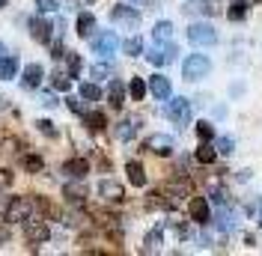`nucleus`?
Segmentation results:
<instances>
[{"mask_svg": "<svg viewBox=\"0 0 262 256\" xmlns=\"http://www.w3.org/2000/svg\"><path fill=\"white\" fill-rule=\"evenodd\" d=\"M36 6H39V12H57V9H60V3H57V0H39Z\"/></svg>", "mask_w": 262, "mask_h": 256, "instance_id": "ea45409f", "label": "nucleus"}, {"mask_svg": "<svg viewBox=\"0 0 262 256\" xmlns=\"http://www.w3.org/2000/svg\"><path fill=\"white\" fill-rule=\"evenodd\" d=\"M161 197H164V206L167 208H176V206H182V200L188 197V188H185V185H173V188H167Z\"/></svg>", "mask_w": 262, "mask_h": 256, "instance_id": "f3484780", "label": "nucleus"}, {"mask_svg": "<svg viewBox=\"0 0 262 256\" xmlns=\"http://www.w3.org/2000/svg\"><path fill=\"white\" fill-rule=\"evenodd\" d=\"M188 211H191V221L194 224H209L212 221V208H209V200L206 197H191Z\"/></svg>", "mask_w": 262, "mask_h": 256, "instance_id": "1a4fd4ad", "label": "nucleus"}, {"mask_svg": "<svg viewBox=\"0 0 262 256\" xmlns=\"http://www.w3.org/2000/svg\"><path fill=\"white\" fill-rule=\"evenodd\" d=\"M30 36L36 39V42H42V45L51 42V21L42 18V12H39L36 18H30Z\"/></svg>", "mask_w": 262, "mask_h": 256, "instance_id": "9b49d317", "label": "nucleus"}, {"mask_svg": "<svg viewBox=\"0 0 262 256\" xmlns=\"http://www.w3.org/2000/svg\"><path fill=\"white\" fill-rule=\"evenodd\" d=\"M259 3H262V0H259Z\"/></svg>", "mask_w": 262, "mask_h": 256, "instance_id": "8fccbe9b", "label": "nucleus"}, {"mask_svg": "<svg viewBox=\"0 0 262 256\" xmlns=\"http://www.w3.org/2000/svg\"><path fill=\"white\" fill-rule=\"evenodd\" d=\"M152 39H155L158 45H161V42H170V39H173V24H170V21H158L155 30H152Z\"/></svg>", "mask_w": 262, "mask_h": 256, "instance_id": "b1692460", "label": "nucleus"}, {"mask_svg": "<svg viewBox=\"0 0 262 256\" xmlns=\"http://www.w3.org/2000/svg\"><path fill=\"white\" fill-rule=\"evenodd\" d=\"M122 51L128 54V57H137V54H143V42H140V36H131L122 42Z\"/></svg>", "mask_w": 262, "mask_h": 256, "instance_id": "7c9ffc66", "label": "nucleus"}, {"mask_svg": "<svg viewBox=\"0 0 262 256\" xmlns=\"http://www.w3.org/2000/svg\"><path fill=\"white\" fill-rule=\"evenodd\" d=\"M6 3H9V0H0V6H6Z\"/></svg>", "mask_w": 262, "mask_h": 256, "instance_id": "de8ad7c7", "label": "nucleus"}, {"mask_svg": "<svg viewBox=\"0 0 262 256\" xmlns=\"http://www.w3.org/2000/svg\"><path fill=\"white\" fill-rule=\"evenodd\" d=\"M167 116L176 125H188L191 122V101L188 98H170L167 101Z\"/></svg>", "mask_w": 262, "mask_h": 256, "instance_id": "0eeeda50", "label": "nucleus"}, {"mask_svg": "<svg viewBox=\"0 0 262 256\" xmlns=\"http://www.w3.org/2000/svg\"><path fill=\"white\" fill-rule=\"evenodd\" d=\"M111 21H114L116 27H122V30H137L140 12L134 6H128V3H116L114 9H111Z\"/></svg>", "mask_w": 262, "mask_h": 256, "instance_id": "7ed1b4c3", "label": "nucleus"}, {"mask_svg": "<svg viewBox=\"0 0 262 256\" xmlns=\"http://www.w3.org/2000/svg\"><path fill=\"white\" fill-rule=\"evenodd\" d=\"M182 9H185L188 15H212L214 12V6L209 3V0H188Z\"/></svg>", "mask_w": 262, "mask_h": 256, "instance_id": "412c9836", "label": "nucleus"}, {"mask_svg": "<svg viewBox=\"0 0 262 256\" xmlns=\"http://www.w3.org/2000/svg\"><path fill=\"white\" fill-rule=\"evenodd\" d=\"M128 96L134 98V101H140V98L146 96V80H143V78H131V83H128Z\"/></svg>", "mask_w": 262, "mask_h": 256, "instance_id": "c85d7f7f", "label": "nucleus"}, {"mask_svg": "<svg viewBox=\"0 0 262 256\" xmlns=\"http://www.w3.org/2000/svg\"><path fill=\"white\" fill-rule=\"evenodd\" d=\"M96 191H98V197H101L104 203H122V200H125L122 185H119V182H114V179H101Z\"/></svg>", "mask_w": 262, "mask_h": 256, "instance_id": "6e6552de", "label": "nucleus"}, {"mask_svg": "<svg viewBox=\"0 0 262 256\" xmlns=\"http://www.w3.org/2000/svg\"><path fill=\"white\" fill-rule=\"evenodd\" d=\"M9 239H12V232H9V224H0V247H3V244H9Z\"/></svg>", "mask_w": 262, "mask_h": 256, "instance_id": "79ce46f5", "label": "nucleus"}, {"mask_svg": "<svg viewBox=\"0 0 262 256\" xmlns=\"http://www.w3.org/2000/svg\"><path fill=\"white\" fill-rule=\"evenodd\" d=\"M15 75H18V57L3 54L0 57V80H12Z\"/></svg>", "mask_w": 262, "mask_h": 256, "instance_id": "aec40b11", "label": "nucleus"}, {"mask_svg": "<svg viewBox=\"0 0 262 256\" xmlns=\"http://www.w3.org/2000/svg\"><path fill=\"white\" fill-rule=\"evenodd\" d=\"M63 197L69 200V203H75V206H81L83 197H86V191H83V185H66Z\"/></svg>", "mask_w": 262, "mask_h": 256, "instance_id": "bb28decb", "label": "nucleus"}, {"mask_svg": "<svg viewBox=\"0 0 262 256\" xmlns=\"http://www.w3.org/2000/svg\"><path fill=\"white\" fill-rule=\"evenodd\" d=\"M245 15H247V3H245V0H232V3H229V9H227V18H229V21H242Z\"/></svg>", "mask_w": 262, "mask_h": 256, "instance_id": "cd10ccee", "label": "nucleus"}, {"mask_svg": "<svg viewBox=\"0 0 262 256\" xmlns=\"http://www.w3.org/2000/svg\"><path fill=\"white\" fill-rule=\"evenodd\" d=\"M39 101H42L45 108H54V104H57V96H54V93H42V96H39Z\"/></svg>", "mask_w": 262, "mask_h": 256, "instance_id": "c03bdc74", "label": "nucleus"}, {"mask_svg": "<svg viewBox=\"0 0 262 256\" xmlns=\"http://www.w3.org/2000/svg\"><path fill=\"white\" fill-rule=\"evenodd\" d=\"M149 93L155 98H161V101H167L170 98V80L164 78V75H152L149 78Z\"/></svg>", "mask_w": 262, "mask_h": 256, "instance_id": "4468645a", "label": "nucleus"}, {"mask_svg": "<svg viewBox=\"0 0 262 256\" xmlns=\"http://www.w3.org/2000/svg\"><path fill=\"white\" fill-rule=\"evenodd\" d=\"M90 3H93V0H90Z\"/></svg>", "mask_w": 262, "mask_h": 256, "instance_id": "09e8293b", "label": "nucleus"}, {"mask_svg": "<svg viewBox=\"0 0 262 256\" xmlns=\"http://www.w3.org/2000/svg\"><path fill=\"white\" fill-rule=\"evenodd\" d=\"M12 182H15V173L9 167H0V188H12Z\"/></svg>", "mask_w": 262, "mask_h": 256, "instance_id": "c9c22d12", "label": "nucleus"}, {"mask_svg": "<svg viewBox=\"0 0 262 256\" xmlns=\"http://www.w3.org/2000/svg\"><path fill=\"white\" fill-rule=\"evenodd\" d=\"M137 128H140V119H137V116H128V119H122V122L116 125V137H119V140H131V137L137 134Z\"/></svg>", "mask_w": 262, "mask_h": 256, "instance_id": "6ab92c4d", "label": "nucleus"}, {"mask_svg": "<svg viewBox=\"0 0 262 256\" xmlns=\"http://www.w3.org/2000/svg\"><path fill=\"white\" fill-rule=\"evenodd\" d=\"M119 36H116L114 30H104L98 33V36H93V51H96L98 57H114L116 51H119Z\"/></svg>", "mask_w": 262, "mask_h": 256, "instance_id": "39448f33", "label": "nucleus"}, {"mask_svg": "<svg viewBox=\"0 0 262 256\" xmlns=\"http://www.w3.org/2000/svg\"><path fill=\"white\" fill-rule=\"evenodd\" d=\"M188 39H191V45H214L217 42V30L212 24H206V21H194L188 27Z\"/></svg>", "mask_w": 262, "mask_h": 256, "instance_id": "20e7f679", "label": "nucleus"}, {"mask_svg": "<svg viewBox=\"0 0 262 256\" xmlns=\"http://www.w3.org/2000/svg\"><path fill=\"white\" fill-rule=\"evenodd\" d=\"M83 119H86V125L93 128V131H101V128L107 125V122H104V113H98V111H93V113H83Z\"/></svg>", "mask_w": 262, "mask_h": 256, "instance_id": "473e14b6", "label": "nucleus"}, {"mask_svg": "<svg viewBox=\"0 0 262 256\" xmlns=\"http://www.w3.org/2000/svg\"><path fill=\"white\" fill-rule=\"evenodd\" d=\"M125 173H128V182L134 188H143V185H146V170H143L140 161H128V164H125Z\"/></svg>", "mask_w": 262, "mask_h": 256, "instance_id": "dca6fc26", "label": "nucleus"}, {"mask_svg": "<svg viewBox=\"0 0 262 256\" xmlns=\"http://www.w3.org/2000/svg\"><path fill=\"white\" fill-rule=\"evenodd\" d=\"M196 137H200V140H212L214 137L212 122H196Z\"/></svg>", "mask_w": 262, "mask_h": 256, "instance_id": "72a5a7b5", "label": "nucleus"}, {"mask_svg": "<svg viewBox=\"0 0 262 256\" xmlns=\"http://www.w3.org/2000/svg\"><path fill=\"white\" fill-rule=\"evenodd\" d=\"M214 158H217V149L209 146V140H203V146L196 149V161L200 164H214Z\"/></svg>", "mask_w": 262, "mask_h": 256, "instance_id": "a878e982", "label": "nucleus"}, {"mask_svg": "<svg viewBox=\"0 0 262 256\" xmlns=\"http://www.w3.org/2000/svg\"><path fill=\"white\" fill-rule=\"evenodd\" d=\"M3 54H6V45H3V39H0V57H3Z\"/></svg>", "mask_w": 262, "mask_h": 256, "instance_id": "a18cd8bd", "label": "nucleus"}, {"mask_svg": "<svg viewBox=\"0 0 262 256\" xmlns=\"http://www.w3.org/2000/svg\"><path fill=\"white\" fill-rule=\"evenodd\" d=\"M232 137H217V146H214V149H217V152H221V155H232Z\"/></svg>", "mask_w": 262, "mask_h": 256, "instance_id": "4c0bfd02", "label": "nucleus"}, {"mask_svg": "<svg viewBox=\"0 0 262 256\" xmlns=\"http://www.w3.org/2000/svg\"><path fill=\"white\" fill-rule=\"evenodd\" d=\"M69 75H72V78L81 75V57H78V54H69Z\"/></svg>", "mask_w": 262, "mask_h": 256, "instance_id": "58836bf2", "label": "nucleus"}, {"mask_svg": "<svg viewBox=\"0 0 262 256\" xmlns=\"http://www.w3.org/2000/svg\"><path fill=\"white\" fill-rule=\"evenodd\" d=\"M93 30H96V18L90 15V12H81V15H78V36L90 39V33Z\"/></svg>", "mask_w": 262, "mask_h": 256, "instance_id": "393cba45", "label": "nucleus"}, {"mask_svg": "<svg viewBox=\"0 0 262 256\" xmlns=\"http://www.w3.org/2000/svg\"><path fill=\"white\" fill-rule=\"evenodd\" d=\"M164 244V229L161 226H155V229H149L146 239H143V253H158Z\"/></svg>", "mask_w": 262, "mask_h": 256, "instance_id": "2eb2a0df", "label": "nucleus"}, {"mask_svg": "<svg viewBox=\"0 0 262 256\" xmlns=\"http://www.w3.org/2000/svg\"><path fill=\"white\" fill-rule=\"evenodd\" d=\"M66 104H69L75 113H81V116L86 113V111H83V104H81V98H66Z\"/></svg>", "mask_w": 262, "mask_h": 256, "instance_id": "37998d69", "label": "nucleus"}, {"mask_svg": "<svg viewBox=\"0 0 262 256\" xmlns=\"http://www.w3.org/2000/svg\"><path fill=\"white\" fill-rule=\"evenodd\" d=\"M24 236L33 241V244H45V241L51 239V229H48V224L42 221V218H27L24 221Z\"/></svg>", "mask_w": 262, "mask_h": 256, "instance_id": "423d86ee", "label": "nucleus"}, {"mask_svg": "<svg viewBox=\"0 0 262 256\" xmlns=\"http://www.w3.org/2000/svg\"><path fill=\"white\" fill-rule=\"evenodd\" d=\"M214 224L221 226V229H232L235 224V211L229 206H217V218H214Z\"/></svg>", "mask_w": 262, "mask_h": 256, "instance_id": "5701e85b", "label": "nucleus"}, {"mask_svg": "<svg viewBox=\"0 0 262 256\" xmlns=\"http://www.w3.org/2000/svg\"><path fill=\"white\" fill-rule=\"evenodd\" d=\"M21 164H24L30 173H39V170H42V158H39V155H24V161H21Z\"/></svg>", "mask_w": 262, "mask_h": 256, "instance_id": "f704fd0d", "label": "nucleus"}, {"mask_svg": "<svg viewBox=\"0 0 262 256\" xmlns=\"http://www.w3.org/2000/svg\"><path fill=\"white\" fill-rule=\"evenodd\" d=\"M209 72H212V63H209L206 54H191V57L182 63V75H185V80H203Z\"/></svg>", "mask_w": 262, "mask_h": 256, "instance_id": "f03ea898", "label": "nucleus"}, {"mask_svg": "<svg viewBox=\"0 0 262 256\" xmlns=\"http://www.w3.org/2000/svg\"><path fill=\"white\" fill-rule=\"evenodd\" d=\"M36 128H39L45 137H57V128H54V122H51V119H39V122H36Z\"/></svg>", "mask_w": 262, "mask_h": 256, "instance_id": "e433bc0d", "label": "nucleus"}, {"mask_svg": "<svg viewBox=\"0 0 262 256\" xmlns=\"http://www.w3.org/2000/svg\"><path fill=\"white\" fill-rule=\"evenodd\" d=\"M33 208H36L33 197H15V200H9L6 203V224H18V221L24 224L33 215Z\"/></svg>", "mask_w": 262, "mask_h": 256, "instance_id": "f257e3e1", "label": "nucleus"}, {"mask_svg": "<svg viewBox=\"0 0 262 256\" xmlns=\"http://www.w3.org/2000/svg\"><path fill=\"white\" fill-rule=\"evenodd\" d=\"M81 98L83 101H98L101 98V90H98V83H81Z\"/></svg>", "mask_w": 262, "mask_h": 256, "instance_id": "c756f323", "label": "nucleus"}, {"mask_svg": "<svg viewBox=\"0 0 262 256\" xmlns=\"http://www.w3.org/2000/svg\"><path fill=\"white\" fill-rule=\"evenodd\" d=\"M146 149L149 152H155V155H173L176 140H173L170 134H152V137L146 140Z\"/></svg>", "mask_w": 262, "mask_h": 256, "instance_id": "9d476101", "label": "nucleus"}, {"mask_svg": "<svg viewBox=\"0 0 262 256\" xmlns=\"http://www.w3.org/2000/svg\"><path fill=\"white\" fill-rule=\"evenodd\" d=\"M259 224H262V197H259Z\"/></svg>", "mask_w": 262, "mask_h": 256, "instance_id": "49530a36", "label": "nucleus"}, {"mask_svg": "<svg viewBox=\"0 0 262 256\" xmlns=\"http://www.w3.org/2000/svg\"><path fill=\"white\" fill-rule=\"evenodd\" d=\"M42 78H45V69H42V63H30L24 66V87H39L42 83Z\"/></svg>", "mask_w": 262, "mask_h": 256, "instance_id": "a211bd4d", "label": "nucleus"}, {"mask_svg": "<svg viewBox=\"0 0 262 256\" xmlns=\"http://www.w3.org/2000/svg\"><path fill=\"white\" fill-rule=\"evenodd\" d=\"M63 173L69 179H83L86 173H90V161L86 158H69L63 164Z\"/></svg>", "mask_w": 262, "mask_h": 256, "instance_id": "ddd939ff", "label": "nucleus"}, {"mask_svg": "<svg viewBox=\"0 0 262 256\" xmlns=\"http://www.w3.org/2000/svg\"><path fill=\"white\" fill-rule=\"evenodd\" d=\"M107 98H111V108H122V101H125V87H122V80H111Z\"/></svg>", "mask_w": 262, "mask_h": 256, "instance_id": "4be33fe9", "label": "nucleus"}, {"mask_svg": "<svg viewBox=\"0 0 262 256\" xmlns=\"http://www.w3.org/2000/svg\"><path fill=\"white\" fill-rule=\"evenodd\" d=\"M51 87H54V90H60V93H63V90H69V87H72V75L54 72V75H51Z\"/></svg>", "mask_w": 262, "mask_h": 256, "instance_id": "2f4dec72", "label": "nucleus"}, {"mask_svg": "<svg viewBox=\"0 0 262 256\" xmlns=\"http://www.w3.org/2000/svg\"><path fill=\"white\" fill-rule=\"evenodd\" d=\"M176 45H167V48H152V51H146V60L152 66H167V63H173L176 60Z\"/></svg>", "mask_w": 262, "mask_h": 256, "instance_id": "f8f14e48", "label": "nucleus"}, {"mask_svg": "<svg viewBox=\"0 0 262 256\" xmlns=\"http://www.w3.org/2000/svg\"><path fill=\"white\" fill-rule=\"evenodd\" d=\"M90 75H93V78H107V75H111V66H93Z\"/></svg>", "mask_w": 262, "mask_h": 256, "instance_id": "a19ab883", "label": "nucleus"}]
</instances>
